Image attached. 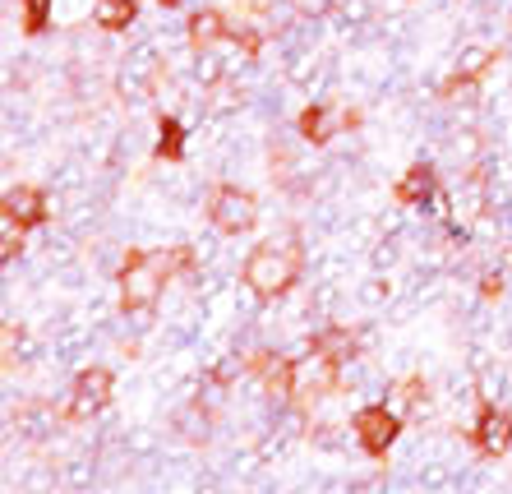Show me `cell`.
I'll use <instances>...</instances> for the list:
<instances>
[{
	"label": "cell",
	"instance_id": "cell-1",
	"mask_svg": "<svg viewBox=\"0 0 512 494\" xmlns=\"http://www.w3.org/2000/svg\"><path fill=\"white\" fill-rule=\"evenodd\" d=\"M185 264H190V250L130 254V259L120 264V301H125V310H153L157 296L167 291V278Z\"/></svg>",
	"mask_w": 512,
	"mask_h": 494
},
{
	"label": "cell",
	"instance_id": "cell-2",
	"mask_svg": "<svg viewBox=\"0 0 512 494\" xmlns=\"http://www.w3.org/2000/svg\"><path fill=\"white\" fill-rule=\"evenodd\" d=\"M300 278V250L291 241H268L245 259V287L263 301H273V296H286V291L296 287Z\"/></svg>",
	"mask_w": 512,
	"mask_h": 494
},
{
	"label": "cell",
	"instance_id": "cell-3",
	"mask_svg": "<svg viewBox=\"0 0 512 494\" xmlns=\"http://www.w3.org/2000/svg\"><path fill=\"white\" fill-rule=\"evenodd\" d=\"M337 374H342V361H333L328 351H314L305 361L291 365V402L300 407H314L337 388Z\"/></svg>",
	"mask_w": 512,
	"mask_h": 494
},
{
	"label": "cell",
	"instance_id": "cell-4",
	"mask_svg": "<svg viewBox=\"0 0 512 494\" xmlns=\"http://www.w3.org/2000/svg\"><path fill=\"white\" fill-rule=\"evenodd\" d=\"M111 370L107 365H88L79 379H74V388H70V402H65V416L70 421H93L97 411L111 402Z\"/></svg>",
	"mask_w": 512,
	"mask_h": 494
},
{
	"label": "cell",
	"instance_id": "cell-5",
	"mask_svg": "<svg viewBox=\"0 0 512 494\" xmlns=\"http://www.w3.org/2000/svg\"><path fill=\"white\" fill-rule=\"evenodd\" d=\"M351 430H356L360 448L365 453H374V458H383L388 448L397 444V430H402V416H397L393 407H379V402H370V407L356 411V421H351Z\"/></svg>",
	"mask_w": 512,
	"mask_h": 494
},
{
	"label": "cell",
	"instance_id": "cell-6",
	"mask_svg": "<svg viewBox=\"0 0 512 494\" xmlns=\"http://www.w3.org/2000/svg\"><path fill=\"white\" fill-rule=\"evenodd\" d=\"M351 125H356V111L342 107V102H319V107H310L300 116V134L310 144H333L337 134L351 130Z\"/></svg>",
	"mask_w": 512,
	"mask_h": 494
},
{
	"label": "cell",
	"instance_id": "cell-7",
	"mask_svg": "<svg viewBox=\"0 0 512 494\" xmlns=\"http://www.w3.org/2000/svg\"><path fill=\"white\" fill-rule=\"evenodd\" d=\"M213 222L222 231H250L254 217H259V208H254V194H245L240 185H222V190L213 194Z\"/></svg>",
	"mask_w": 512,
	"mask_h": 494
},
{
	"label": "cell",
	"instance_id": "cell-8",
	"mask_svg": "<svg viewBox=\"0 0 512 494\" xmlns=\"http://www.w3.org/2000/svg\"><path fill=\"white\" fill-rule=\"evenodd\" d=\"M471 439H476L480 453H489V458L508 453V444H512V411H503V407H494V402H489V407L480 411V421H476V430H471Z\"/></svg>",
	"mask_w": 512,
	"mask_h": 494
},
{
	"label": "cell",
	"instance_id": "cell-9",
	"mask_svg": "<svg viewBox=\"0 0 512 494\" xmlns=\"http://www.w3.org/2000/svg\"><path fill=\"white\" fill-rule=\"evenodd\" d=\"M5 217H10L14 227H37V222H47V194L33 190V185H19V190L5 194Z\"/></svg>",
	"mask_w": 512,
	"mask_h": 494
},
{
	"label": "cell",
	"instance_id": "cell-10",
	"mask_svg": "<svg viewBox=\"0 0 512 494\" xmlns=\"http://www.w3.org/2000/svg\"><path fill=\"white\" fill-rule=\"evenodd\" d=\"M489 65H494V51L489 47H466L462 56H457V74L448 79V93H457V88H466L471 79H480Z\"/></svg>",
	"mask_w": 512,
	"mask_h": 494
},
{
	"label": "cell",
	"instance_id": "cell-11",
	"mask_svg": "<svg viewBox=\"0 0 512 494\" xmlns=\"http://www.w3.org/2000/svg\"><path fill=\"white\" fill-rule=\"evenodd\" d=\"M134 10H139V0H97V5H93V24L107 28V33H120V28L134 24Z\"/></svg>",
	"mask_w": 512,
	"mask_h": 494
},
{
	"label": "cell",
	"instance_id": "cell-12",
	"mask_svg": "<svg viewBox=\"0 0 512 494\" xmlns=\"http://www.w3.org/2000/svg\"><path fill=\"white\" fill-rule=\"evenodd\" d=\"M429 194H434V167H411L402 176V185H397V199L402 204H429Z\"/></svg>",
	"mask_w": 512,
	"mask_h": 494
},
{
	"label": "cell",
	"instance_id": "cell-13",
	"mask_svg": "<svg viewBox=\"0 0 512 494\" xmlns=\"http://www.w3.org/2000/svg\"><path fill=\"white\" fill-rule=\"evenodd\" d=\"M397 416H416V421H425L429 416V388L420 384V379H406V384H397Z\"/></svg>",
	"mask_w": 512,
	"mask_h": 494
},
{
	"label": "cell",
	"instance_id": "cell-14",
	"mask_svg": "<svg viewBox=\"0 0 512 494\" xmlns=\"http://www.w3.org/2000/svg\"><path fill=\"white\" fill-rule=\"evenodd\" d=\"M37 351H42V347L33 342V333H28V328H19V324L5 328V361H14V356H19V361H33Z\"/></svg>",
	"mask_w": 512,
	"mask_h": 494
},
{
	"label": "cell",
	"instance_id": "cell-15",
	"mask_svg": "<svg viewBox=\"0 0 512 494\" xmlns=\"http://www.w3.org/2000/svg\"><path fill=\"white\" fill-rule=\"evenodd\" d=\"M222 33H227V24H222L213 10H203V14H194V19H190V37L199 42V47H203V42H217Z\"/></svg>",
	"mask_w": 512,
	"mask_h": 494
},
{
	"label": "cell",
	"instance_id": "cell-16",
	"mask_svg": "<svg viewBox=\"0 0 512 494\" xmlns=\"http://www.w3.org/2000/svg\"><path fill=\"white\" fill-rule=\"evenodd\" d=\"M157 153L162 157H180L185 153V130H180V121H162V130H157Z\"/></svg>",
	"mask_w": 512,
	"mask_h": 494
},
{
	"label": "cell",
	"instance_id": "cell-17",
	"mask_svg": "<svg viewBox=\"0 0 512 494\" xmlns=\"http://www.w3.org/2000/svg\"><path fill=\"white\" fill-rule=\"evenodd\" d=\"M24 10H28L24 28H28V33H42V28H47V19H51V0H24Z\"/></svg>",
	"mask_w": 512,
	"mask_h": 494
},
{
	"label": "cell",
	"instance_id": "cell-18",
	"mask_svg": "<svg viewBox=\"0 0 512 494\" xmlns=\"http://www.w3.org/2000/svg\"><path fill=\"white\" fill-rule=\"evenodd\" d=\"M480 291H485V296H503V278L499 273H485V278H480Z\"/></svg>",
	"mask_w": 512,
	"mask_h": 494
}]
</instances>
